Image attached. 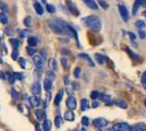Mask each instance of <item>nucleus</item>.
I'll return each mask as SVG.
<instances>
[{
    "label": "nucleus",
    "mask_w": 146,
    "mask_h": 131,
    "mask_svg": "<svg viewBox=\"0 0 146 131\" xmlns=\"http://www.w3.org/2000/svg\"><path fill=\"white\" fill-rule=\"evenodd\" d=\"M48 24L50 29L52 30L54 33L56 34H67L69 36H73L78 41V34L76 31L73 29L71 25H69L63 20L61 19H54V20H48Z\"/></svg>",
    "instance_id": "obj_1"
},
{
    "label": "nucleus",
    "mask_w": 146,
    "mask_h": 131,
    "mask_svg": "<svg viewBox=\"0 0 146 131\" xmlns=\"http://www.w3.org/2000/svg\"><path fill=\"white\" fill-rule=\"evenodd\" d=\"M82 21L84 22V24L90 27L92 31L94 32H99L102 29V21L100 19L96 17V15H88L86 18H83Z\"/></svg>",
    "instance_id": "obj_2"
},
{
    "label": "nucleus",
    "mask_w": 146,
    "mask_h": 131,
    "mask_svg": "<svg viewBox=\"0 0 146 131\" xmlns=\"http://www.w3.org/2000/svg\"><path fill=\"white\" fill-rule=\"evenodd\" d=\"M54 80H55V73H54V71H49L48 73H47V75H46V78H45V80H44V88L47 92H49L51 90Z\"/></svg>",
    "instance_id": "obj_3"
},
{
    "label": "nucleus",
    "mask_w": 146,
    "mask_h": 131,
    "mask_svg": "<svg viewBox=\"0 0 146 131\" xmlns=\"http://www.w3.org/2000/svg\"><path fill=\"white\" fill-rule=\"evenodd\" d=\"M33 61H34V65H35L36 69L40 70V69H43L44 66H45V57L40 56V55H34Z\"/></svg>",
    "instance_id": "obj_4"
},
{
    "label": "nucleus",
    "mask_w": 146,
    "mask_h": 131,
    "mask_svg": "<svg viewBox=\"0 0 146 131\" xmlns=\"http://www.w3.org/2000/svg\"><path fill=\"white\" fill-rule=\"evenodd\" d=\"M118 10H119V13H120L121 19L123 20L124 22H128L129 19H130V15H129L128 9L125 8V6H123V5H119V6H118Z\"/></svg>",
    "instance_id": "obj_5"
},
{
    "label": "nucleus",
    "mask_w": 146,
    "mask_h": 131,
    "mask_svg": "<svg viewBox=\"0 0 146 131\" xmlns=\"http://www.w3.org/2000/svg\"><path fill=\"white\" fill-rule=\"evenodd\" d=\"M107 125H108V121L105 118H96L93 120V126L97 129H103Z\"/></svg>",
    "instance_id": "obj_6"
},
{
    "label": "nucleus",
    "mask_w": 146,
    "mask_h": 131,
    "mask_svg": "<svg viewBox=\"0 0 146 131\" xmlns=\"http://www.w3.org/2000/svg\"><path fill=\"white\" fill-rule=\"evenodd\" d=\"M66 104H67V107L69 109L74 110V109L76 108V100H75V97H74V96H69L67 98Z\"/></svg>",
    "instance_id": "obj_7"
},
{
    "label": "nucleus",
    "mask_w": 146,
    "mask_h": 131,
    "mask_svg": "<svg viewBox=\"0 0 146 131\" xmlns=\"http://www.w3.org/2000/svg\"><path fill=\"white\" fill-rule=\"evenodd\" d=\"M66 2H67V7L68 9H69V11L72 13V14H74V15H79L80 12L79 10H78V8L75 7V5L73 3L71 0H66Z\"/></svg>",
    "instance_id": "obj_8"
},
{
    "label": "nucleus",
    "mask_w": 146,
    "mask_h": 131,
    "mask_svg": "<svg viewBox=\"0 0 146 131\" xmlns=\"http://www.w3.org/2000/svg\"><path fill=\"white\" fill-rule=\"evenodd\" d=\"M129 125L125 122H120V124H117L113 126L112 131H128L129 130Z\"/></svg>",
    "instance_id": "obj_9"
},
{
    "label": "nucleus",
    "mask_w": 146,
    "mask_h": 131,
    "mask_svg": "<svg viewBox=\"0 0 146 131\" xmlns=\"http://www.w3.org/2000/svg\"><path fill=\"white\" fill-rule=\"evenodd\" d=\"M31 92L34 94V95H39L40 92H42V87H40V84L38 83V82H35V83H33L32 84V86H31Z\"/></svg>",
    "instance_id": "obj_10"
},
{
    "label": "nucleus",
    "mask_w": 146,
    "mask_h": 131,
    "mask_svg": "<svg viewBox=\"0 0 146 131\" xmlns=\"http://www.w3.org/2000/svg\"><path fill=\"white\" fill-rule=\"evenodd\" d=\"M115 104H116L118 107L122 108V109H127V108L129 107L128 102H127V100H121V98H119V100H116Z\"/></svg>",
    "instance_id": "obj_11"
},
{
    "label": "nucleus",
    "mask_w": 146,
    "mask_h": 131,
    "mask_svg": "<svg viewBox=\"0 0 146 131\" xmlns=\"http://www.w3.org/2000/svg\"><path fill=\"white\" fill-rule=\"evenodd\" d=\"M95 60H96L99 65H104V63H107L108 58L106 56H104V55H102V54H96V55H95Z\"/></svg>",
    "instance_id": "obj_12"
},
{
    "label": "nucleus",
    "mask_w": 146,
    "mask_h": 131,
    "mask_svg": "<svg viewBox=\"0 0 146 131\" xmlns=\"http://www.w3.org/2000/svg\"><path fill=\"white\" fill-rule=\"evenodd\" d=\"M64 119L66 120H68V121H73L74 119H75V115H74V112H73V110H71V109H69V110H67V112H64Z\"/></svg>",
    "instance_id": "obj_13"
},
{
    "label": "nucleus",
    "mask_w": 146,
    "mask_h": 131,
    "mask_svg": "<svg viewBox=\"0 0 146 131\" xmlns=\"http://www.w3.org/2000/svg\"><path fill=\"white\" fill-rule=\"evenodd\" d=\"M79 57L80 58H82V59H84V60H86L91 67H95V63H93V60H92L91 57L88 56V55H86V54H80Z\"/></svg>",
    "instance_id": "obj_14"
},
{
    "label": "nucleus",
    "mask_w": 146,
    "mask_h": 131,
    "mask_svg": "<svg viewBox=\"0 0 146 131\" xmlns=\"http://www.w3.org/2000/svg\"><path fill=\"white\" fill-rule=\"evenodd\" d=\"M30 103L32 106H38L39 104H40V100H39V98L37 97L36 95H34V96H31L30 97Z\"/></svg>",
    "instance_id": "obj_15"
},
{
    "label": "nucleus",
    "mask_w": 146,
    "mask_h": 131,
    "mask_svg": "<svg viewBox=\"0 0 146 131\" xmlns=\"http://www.w3.org/2000/svg\"><path fill=\"white\" fill-rule=\"evenodd\" d=\"M84 1V3H85L87 7H90L91 9H94V10H96L98 7L96 5V2L94 1V0H83Z\"/></svg>",
    "instance_id": "obj_16"
},
{
    "label": "nucleus",
    "mask_w": 146,
    "mask_h": 131,
    "mask_svg": "<svg viewBox=\"0 0 146 131\" xmlns=\"http://www.w3.org/2000/svg\"><path fill=\"white\" fill-rule=\"evenodd\" d=\"M88 106H90L88 100H86V98H82V100H81V110L82 112H85V110L88 109Z\"/></svg>",
    "instance_id": "obj_17"
},
{
    "label": "nucleus",
    "mask_w": 146,
    "mask_h": 131,
    "mask_svg": "<svg viewBox=\"0 0 146 131\" xmlns=\"http://www.w3.org/2000/svg\"><path fill=\"white\" fill-rule=\"evenodd\" d=\"M34 8H35V11H36L37 14H39V15H42L44 13V9L43 7H42V5L39 3V2H35L34 3Z\"/></svg>",
    "instance_id": "obj_18"
},
{
    "label": "nucleus",
    "mask_w": 146,
    "mask_h": 131,
    "mask_svg": "<svg viewBox=\"0 0 146 131\" xmlns=\"http://www.w3.org/2000/svg\"><path fill=\"white\" fill-rule=\"evenodd\" d=\"M63 90H60L59 91V93L56 95V97H55V104L56 105H59L60 104V102H61V100H62V97H63Z\"/></svg>",
    "instance_id": "obj_19"
},
{
    "label": "nucleus",
    "mask_w": 146,
    "mask_h": 131,
    "mask_svg": "<svg viewBox=\"0 0 146 131\" xmlns=\"http://www.w3.org/2000/svg\"><path fill=\"white\" fill-rule=\"evenodd\" d=\"M43 130L44 131H50L51 130V122L48 119H45L43 124Z\"/></svg>",
    "instance_id": "obj_20"
},
{
    "label": "nucleus",
    "mask_w": 146,
    "mask_h": 131,
    "mask_svg": "<svg viewBox=\"0 0 146 131\" xmlns=\"http://www.w3.org/2000/svg\"><path fill=\"white\" fill-rule=\"evenodd\" d=\"M35 114H36V117L38 120H43L45 118V112L42 109H36L35 110Z\"/></svg>",
    "instance_id": "obj_21"
},
{
    "label": "nucleus",
    "mask_w": 146,
    "mask_h": 131,
    "mask_svg": "<svg viewBox=\"0 0 146 131\" xmlns=\"http://www.w3.org/2000/svg\"><path fill=\"white\" fill-rule=\"evenodd\" d=\"M10 43H11L12 47L14 48V50H18V48L20 47V41L15 39V38H11L10 39Z\"/></svg>",
    "instance_id": "obj_22"
},
{
    "label": "nucleus",
    "mask_w": 146,
    "mask_h": 131,
    "mask_svg": "<svg viewBox=\"0 0 146 131\" xmlns=\"http://www.w3.org/2000/svg\"><path fill=\"white\" fill-rule=\"evenodd\" d=\"M0 22L2 24H6L8 22V17H7V13L6 12H1L0 13Z\"/></svg>",
    "instance_id": "obj_23"
},
{
    "label": "nucleus",
    "mask_w": 146,
    "mask_h": 131,
    "mask_svg": "<svg viewBox=\"0 0 146 131\" xmlns=\"http://www.w3.org/2000/svg\"><path fill=\"white\" fill-rule=\"evenodd\" d=\"M27 43H29V46H33V47H35L37 44V39L35 37H29L27 38Z\"/></svg>",
    "instance_id": "obj_24"
},
{
    "label": "nucleus",
    "mask_w": 146,
    "mask_h": 131,
    "mask_svg": "<svg viewBox=\"0 0 146 131\" xmlns=\"http://www.w3.org/2000/svg\"><path fill=\"white\" fill-rule=\"evenodd\" d=\"M140 7H141L140 1H139V0H135V3H134V6H133V9H132V13L135 14V13L139 11V8H140Z\"/></svg>",
    "instance_id": "obj_25"
},
{
    "label": "nucleus",
    "mask_w": 146,
    "mask_h": 131,
    "mask_svg": "<svg viewBox=\"0 0 146 131\" xmlns=\"http://www.w3.org/2000/svg\"><path fill=\"white\" fill-rule=\"evenodd\" d=\"M26 50H27V54H29L30 56H34V55H35V53H36V48H35V47H33V46H27Z\"/></svg>",
    "instance_id": "obj_26"
},
{
    "label": "nucleus",
    "mask_w": 146,
    "mask_h": 131,
    "mask_svg": "<svg viewBox=\"0 0 146 131\" xmlns=\"http://www.w3.org/2000/svg\"><path fill=\"white\" fill-rule=\"evenodd\" d=\"M141 84H142V86L146 90V71H144V72L142 73V78H141Z\"/></svg>",
    "instance_id": "obj_27"
},
{
    "label": "nucleus",
    "mask_w": 146,
    "mask_h": 131,
    "mask_svg": "<svg viewBox=\"0 0 146 131\" xmlns=\"http://www.w3.org/2000/svg\"><path fill=\"white\" fill-rule=\"evenodd\" d=\"M55 125L57 128H60L61 125H62V118H61L60 116H56L55 118Z\"/></svg>",
    "instance_id": "obj_28"
},
{
    "label": "nucleus",
    "mask_w": 146,
    "mask_h": 131,
    "mask_svg": "<svg viewBox=\"0 0 146 131\" xmlns=\"http://www.w3.org/2000/svg\"><path fill=\"white\" fill-rule=\"evenodd\" d=\"M99 96H100V93L98 91H93L91 93V98L93 100H96L97 98H99Z\"/></svg>",
    "instance_id": "obj_29"
},
{
    "label": "nucleus",
    "mask_w": 146,
    "mask_h": 131,
    "mask_svg": "<svg viewBox=\"0 0 146 131\" xmlns=\"http://www.w3.org/2000/svg\"><path fill=\"white\" fill-rule=\"evenodd\" d=\"M145 22L144 21H136V23H135V26L137 27V29H144L145 27Z\"/></svg>",
    "instance_id": "obj_30"
},
{
    "label": "nucleus",
    "mask_w": 146,
    "mask_h": 131,
    "mask_svg": "<svg viewBox=\"0 0 146 131\" xmlns=\"http://www.w3.org/2000/svg\"><path fill=\"white\" fill-rule=\"evenodd\" d=\"M99 98L103 100V102H105V103H107V102H109L110 100V96L109 95H106V94H100Z\"/></svg>",
    "instance_id": "obj_31"
},
{
    "label": "nucleus",
    "mask_w": 146,
    "mask_h": 131,
    "mask_svg": "<svg viewBox=\"0 0 146 131\" xmlns=\"http://www.w3.org/2000/svg\"><path fill=\"white\" fill-rule=\"evenodd\" d=\"M135 127L141 131H146V125L145 124H143V122H139Z\"/></svg>",
    "instance_id": "obj_32"
},
{
    "label": "nucleus",
    "mask_w": 146,
    "mask_h": 131,
    "mask_svg": "<svg viewBox=\"0 0 146 131\" xmlns=\"http://www.w3.org/2000/svg\"><path fill=\"white\" fill-rule=\"evenodd\" d=\"M50 68L52 69V71H56V70H57V63H56V60L54 58L50 59Z\"/></svg>",
    "instance_id": "obj_33"
},
{
    "label": "nucleus",
    "mask_w": 146,
    "mask_h": 131,
    "mask_svg": "<svg viewBox=\"0 0 146 131\" xmlns=\"http://www.w3.org/2000/svg\"><path fill=\"white\" fill-rule=\"evenodd\" d=\"M46 8H47V11H48L49 13H54L56 11V8L52 5H49V3H47L46 5Z\"/></svg>",
    "instance_id": "obj_34"
},
{
    "label": "nucleus",
    "mask_w": 146,
    "mask_h": 131,
    "mask_svg": "<svg viewBox=\"0 0 146 131\" xmlns=\"http://www.w3.org/2000/svg\"><path fill=\"white\" fill-rule=\"evenodd\" d=\"M81 122H82V125L83 126H88V124H90V119H88V117L84 116V117H82V119H81Z\"/></svg>",
    "instance_id": "obj_35"
},
{
    "label": "nucleus",
    "mask_w": 146,
    "mask_h": 131,
    "mask_svg": "<svg viewBox=\"0 0 146 131\" xmlns=\"http://www.w3.org/2000/svg\"><path fill=\"white\" fill-rule=\"evenodd\" d=\"M125 50L128 51V54L130 55V56H131V58H132V59H137V57H139V56H137L136 54H134V53H132L131 50L129 49V47H125Z\"/></svg>",
    "instance_id": "obj_36"
},
{
    "label": "nucleus",
    "mask_w": 146,
    "mask_h": 131,
    "mask_svg": "<svg viewBox=\"0 0 146 131\" xmlns=\"http://www.w3.org/2000/svg\"><path fill=\"white\" fill-rule=\"evenodd\" d=\"M8 79H9V81H10L11 84H13V83L15 82V80H17L14 74H12V73H8Z\"/></svg>",
    "instance_id": "obj_37"
},
{
    "label": "nucleus",
    "mask_w": 146,
    "mask_h": 131,
    "mask_svg": "<svg viewBox=\"0 0 146 131\" xmlns=\"http://www.w3.org/2000/svg\"><path fill=\"white\" fill-rule=\"evenodd\" d=\"M19 63H20V66L23 69L26 68V61H25L24 58H19Z\"/></svg>",
    "instance_id": "obj_38"
},
{
    "label": "nucleus",
    "mask_w": 146,
    "mask_h": 131,
    "mask_svg": "<svg viewBox=\"0 0 146 131\" xmlns=\"http://www.w3.org/2000/svg\"><path fill=\"white\" fill-rule=\"evenodd\" d=\"M11 95H12V97L14 100H18L19 98V93L17 92L15 88H12V90H11Z\"/></svg>",
    "instance_id": "obj_39"
},
{
    "label": "nucleus",
    "mask_w": 146,
    "mask_h": 131,
    "mask_svg": "<svg viewBox=\"0 0 146 131\" xmlns=\"http://www.w3.org/2000/svg\"><path fill=\"white\" fill-rule=\"evenodd\" d=\"M98 2H99V5H100L102 8H104V9H107V8H108V3H107L105 0H98Z\"/></svg>",
    "instance_id": "obj_40"
},
{
    "label": "nucleus",
    "mask_w": 146,
    "mask_h": 131,
    "mask_svg": "<svg viewBox=\"0 0 146 131\" xmlns=\"http://www.w3.org/2000/svg\"><path fill=\"white\" fill-rule=\"evenodd\" d=\"M74 76H75L76 79L81 76V69H80V68H75V69H74Z\"/></svg>",
    "instance_id": "obj_41"
},
{
    "label": "nucleus",
    "mask_w": 146,
    "mask_h": 131,
    "mask_svg": "<svg viewBox=\"0 0 146 131\" xmlns=\"http://www.w3.org/2000/svg\"><path fill=\"white\" fill-rule=\"evenodd\" d=\"M0 9H1L3 12H6L7 10H8V6H7L5 2H1V1H0Z\"/></svg>",
    "instance_id": "obj_42"
},
{
    "label": "nucleus",
    "mask_w": 146,
    "mask_h": 131,
    "mask_svg": "<svg viewBox=\"0 0 146 131\" xmlns=\"http://www.w3.org/2000/svg\"><path fill=\"white\" fill-rule=\"evenodd\" d=\"M24 25L26 27H30L31 26V18L30 17H26L24 19Z\"/></svg>",
    "instance_id": "obj_43"
},
{
    "label": "nucleus",
    "mask_w": 146,
    "mask_h": 131,
    "mask_svg": "<svg viewBox=\"0 0 146 131\" xmlns=\"http://www.w3.org/2000/svg\"><path fill=\"white\" fill-rule=\"evenodd\" d=\"M139 35H140V37L142 38V39H144V38L146 37V33H145V31H144L143 29H140V31H139Z\"/></svg>",
    "instance_id": "obj_44"
},
{
    "label": "nucleus",
    "mask_w": 146,
    "mask_h": 131,
    "mask_svg": "<svg viewBox=\"0 0 146 131\" xmlns=\"http://www.w3.org/2000/svg\"><path fill=\"white\" fill-rule=\"evenodd\" d=\"M61 63H62L63 69H68V61L66 58H61Z\"/></svg>",
    "instance_id": "obj_45"
},
{
    "label": "nucleus",
    "mask_w": 146,
    "mask_h": 131,
    "mask_svg": "<svg viewBox=\"0 0 146 131\" xmlns=\"http://www.w3.org/2000/svg\"><path fill=\"white\" fill-rule=\"evenodd\" d=\"M128 35L130 36V39H131V41L134 43V42H135V39H136V35H135L134 33H132V32H129Z\"/></svg>",
    "instance_id": "obj_46"
},
{
    "label": "nucleus",
    "mask_w": 146,
    "mask_h": 131,
    "mask_svg": "<svg viewBox=\"0 0 146 131\" xmlns=\"http://www.w3.org/2000/svg\"><path fill=\"white\" fill-rule=\"evenodd\" d=\"M11 56H12V59H13V60H17V59H18V56H19L18 50H13V53L11 54Z\"/></svg>",
    "instance_id": "obj_47"
},
{
    "label": "nucleus",
    "mask_w": 146,
    "mask_h": 131,
    "mask_svg": "<svg viewBox=\"0 0 146 131\" xmlns=\"http://www.w3.org/2000/svg\"><path fill=\"white\" fill-rule=\"evenodd\" d=\"M6 34L7 35H12L13 34L12 29L11 27H6Z\"/></svg>",
    "instance_id": "obj_48"
},
{
    "label": "nucleus",
    "mask_w": 146,
    "mask_h": 131,
    "mask_svg": "<svg viewBox=\"0 0 146 131\" xmlns=\"http://www.w3.org/2000/svg\"><path fill=\"white\" fill-rule=\"evenodd\" d=\"M13 74H14V76H15V79H19V80H22V79H23L22 73H13Z\"/></svg>",
    "instance_id": "obj_49"
},
{
    "label": "nucleus",
    "mask_w": 146,
    "mask_h": 131,
    "mask_svg": "<svg viewBox=\"0 0 146 131\" xmlns=\"http://www.w3.org/2000/svg\"><path fill=\"white\" fill-rule=\"evenodd\" d=\"M7 76L5 75V72H2V71H0V79H2V80H5Z\"/></svg>",
    "instance_id": "obj_50"
},
{
    "label": "nucleus",
    "mask_w": 146,
    "mask_h": 131,
    "mask_svg": "<svg viewBox=\"0 0 146 131\" xmlns=\"http://www.w3.org/2000/svg\"><path fill=\"white\" fill-rule=\"evenodd\" d=\"M128 131H140V130H139L136 127H130Z\"/></svg>",
    "instance_id": "obj_51"
},
{
    "label": "nucleus",
    "mask_w": 146,
    "mask_h": 131,
    "mask_svg": "<svg viewBox=\"0 0 146 131\" xmlns=\"http://www.w3.org/2000/svg\"><path fill=\"white\" fill-rule=\"evenodd\" d=\"M140 1V3H141V6L143 5L144 7H146V0H139Z\"/></svg>",
    "instance_id": "obj_52"
},
{
    "label": "nucleus",
    "mask_w": 146,
    "mask_h": 131,
    "mask_svg": "<svg viewBox=\"0 0 146 131\" xmlns=\"http://www.w3.org/2000/svg\"><path fill=\"white\" fill-rule=\"evenodd\" d=\"M35 126H36V131H40V126H39V124L37 122Z\"/></svg>",
    "instance_id": "obj_53"
},
{
    "label": "nucleus",
    "mask_w": 146,
    "mask_h": 131,
    "mask_svg": "<svg viewBox=\"0 0 146 131\" xmlns=\"http://www.w3.org/2000/svg\"><path fill=\"white\" fill-rule=\"evenodd\" d=\"M98 106V103L96 102V100H94V103H93V107L95 108V107H97Z\"/></svg>",
    "instance_id": "obj_54"
},
{
    "label": "nucleus",
    "mask_w": 146,
    "mask_h": 131,
    "mask_svg": "<svg viewBox=\"0 0 146 131\" xmlns=\"http://www.w3.org/2000/svg\"><path fill=\"white\" fill-rule=\"evenodd\" d=\"M73 86H74V88H79V85L75 84V82H73Z\"/></svg>",
    "instance_id": "obj_55"
},
{
    "label": "nucleus",
    "mask_w": 146,
    "mask_h": 131,
    "mask_svg": "<svg viewBox=\"0 0 146 131\" xmlns=\"http://www.w3.org/2000/svg\"><path fill=\"white\" fill-rule=\"evenodd\" d=\"M0 63H2V58H1V56H0Z\"/></svg>",
    "instance_id": "obj_56"
},
{
    "label": "nucleus",
    "mask_w": 146,
    "mask_h": 131,
    "mask_svg": "<svg viewBox=\"0 0 146 131\" xmlns=\"http://www.w3.org/2000/svg\"><path fill=\"white\" fill-rule=\"evenodd\" d=\"M81 131H86V129H85V128H82V130H81Z\"/></svg>",
    "instance_id": "obj_57"
},
{
    "label": "nucleus",
    "mask_w": 146,
    "mask_h": 131,
    "mask_svg": "<svg viewBox=\"0 0 146 131\" xmlns=\"http://www.w3.org/2000/svg\"><path fill=\"white\" fill-rule=\"evenodd\" d=\"M143 14H144V15L146 17V11H144V12H143Z\"/></svg>",
    "instance_id": "obj_58"
},
{
    "label": "nucleus",
    "mask_w": 146,
    "mask_h": 131,
    "mask_svg": "<svg viewBox=\"0 0 146 131\" xmlns=\"http://www.w3.org/2000/svg\"><path fill=\"white\" fill-rule=\"evenodd\" d=\"M42 1H43L44 3H46V0H42Z\"/></svg>",
    "instance_id": "obj_59"
},
{
    "label": "nucleus",
    "mask_w": 146,
    "mask_h": 131,
    "mask_svg": "<svg viewBox=\"0 0 146 131\" xmlns=\"http://www.w3.org/2000/svg\"><path fill=\"white\" fill-rule=\"evenodd\" d=\"M144 104H145V106H146V98H145V100H144Z\"/></svg>",
    "instance_id": "obj_60"
},
{
    "label": "nucleus",
    "mask_w": 146,
    "mask_h": 131,
    "mask_svg": "<svg viewBox=\"0 0 146 131\" xmlns=\"http://www.w3.org/2000/svg\"><path fill=\"white\" fill-rule=\"evenodd\" d=\"M73 131H76V130H73Z\"/></svg>",
    "instance_id": "obj_61"
}]
</instances>
